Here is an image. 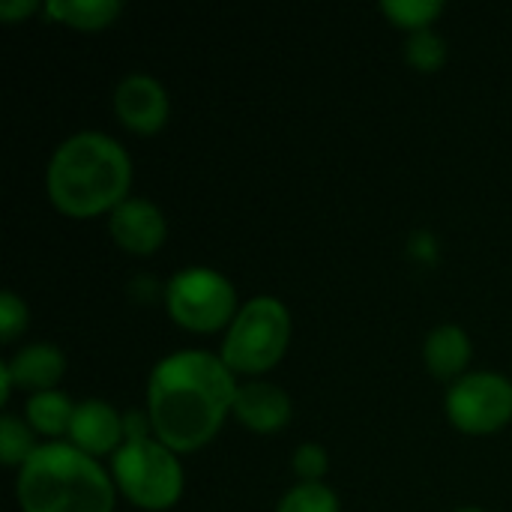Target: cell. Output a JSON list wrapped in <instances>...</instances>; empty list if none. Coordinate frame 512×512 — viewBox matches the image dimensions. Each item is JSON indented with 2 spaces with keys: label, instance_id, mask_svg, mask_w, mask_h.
<instances>
[{
  "label": "cell",
  "instance_id": "obj_1",
  "mask_svg": "<svg viewBox=\"0 0 512 512\" xmlns=\"http://www.w3.org/2000/svg\"><path fill=\"white\" fill-rule=\"evenodd\" d=\"M237 384L222 357L207 351H177L156 363L147 387V417L153 435L174 453L204 447L234 411Z\"/></svg>",
  "mask_w": 512,
  "mask_h": 512
},
{
  "label": "cell",
  "instance_id": "obj_2",
  "mask_svg": "<svg viewBox=\"0 0 512 512\" xmlns=\"http://www.w3.org/2000/svg\"><path fill=\"white\" fill-rule=\"evenodd\" d=\"M132 162L126 150L102 132H78L66 138L48 162V198L57 210L87 219L126 201Z\"/></svg>",
  "mask_w": 512,
  "mask_h": 512
},
{
  "label": "cell",
  "instance_id": "obj_3",
  "mask_svg": "<svg viewBox=\"0 0 512 512\" xmlns=\"http://www.w3.org/2000/svg\"><path fill=\"white\" fill-rule=\"evenodd\" d=\"M15 495L24 512H111L114 483L72 444H45L21 465Z\"/></svg>",
  "mask_w": 512,
  "mask_h": 512
},
{
  "label": "cell",
  "instance_id": "obj_4",
  "mask_svg": "<svg viewBox=\"0 0 512 512\" xmlns=\"http://www.w3.org/2000/svg\"><path fill=\"white\" fill-rule=\"evenodd\" d=\"M126 441L111 456L114 483L141 510H168L183 492V468L171 447L150 438V417L129 411L123 417Z\"/></svg>",
  "mask_w": 512,
  "mask_h": 512
},
{
  "label": "cell",
  "instance_id": "obj_5",
  "mask_svg": "<svg viewBox=\"0 0 512 512\" xmlns=\"http://www.w3.org/2000/svg\"><path fill=\"white\" fill-rule=\"evenodd\" d=\"M288 342H291L288 309L276 297H255L237 312L222 342V363L231 372L258 375L282 360Z\"/></svg>",
  "mask_w": 512,
  "mask_h": 512
},
{
  "label": "cell",
  "instance_id": "obj_6",
  "mask_svg": "<svg viewBox=\"0 0 512 512\" xmlns=\"http://www.w3.org/2000/svg\"><path fill=\"white\" fill-rule=\"evenodd\" d=\"M165 303L171 318L195 333H213L237 318V294L231 282L210 267L180 270L165 288Z\"/></svg>",
  "mask_w": 512,
  "mask_h": 512
},
{
  "label": "cell",
  "instance_id": "obj_7",
  "mask_svg": "<svg viewBox=\"0 0 512 512\" xmlns=\"http://www.w3.org/2000/svg\"><path fill=\"white\" fill-rule=\"evenodd\" d=\"M447 417L465 435H492L512 417V381L471 372L447 390Z\"/></svg>",
  "mask_w": 512,
  "mask_h": 512
},
{
  "label": "cell",
  "instance_id": "obj_8",
  "mask_svg": "<svg viewBox=\"0 0 512 512\" xmlns=\"http://www.w3.org/2000/svg\"><path fill=\"white\" fill-rule=\"evenodd\" d=\"M114 111L129 129L150 135L168 120V93L156 78L132 72L114 90Z\"/></svg>",
  "mask_w": 512,
  "mask_h": 512
},
{
  "label": "cell",
  "instance_id": "obj_9",
  "mask_svg": "<svg viewBox=\"0 0 512 512\" xmlns=\"http://www.w3.org/2000/svg\"><path fill=\"white\" fill-rule=\"evenodd\" d=\"M69 441L87 456H108V453L114 456L126 441V423L108 402L87 399L75 405L69 423Z\"/></svg>",
  "mask_w": 512,
  "mask_h": 512
},
{
  "label": "cell",
  "instance_id": "obj_10",
  "mask_svg": "<svg viewBox=\"0 0 512 512\" xmlns=\"http://www.w3.org/2000/svg\"><path fill=\"white\" fill-rule=\"evenodd\" d=\"M108 228L114 243L135 255H147L165 240V216L147 198H126L123 204H117L111 210Z\"/></svg>",
  "mask_w": 512,
  "mask_h": 512
},
{
  "label": "cell",
  "instance_id": "obj_11",
  "mask_svg": "<svg viewBox=\"0 0 512 512\" xmlns=\"http://www.w3.org/2000/svg\"><path fill=\"white\" fill-rule=\"evenodd\" d=\"M246 429L258 435H273L291 420V399L282 387L267 381H249L237 387L234 411H231Z\"/></svg>",
  "mask_w": 512,
  "mask_h": 512
},
{
  "label": "cell",
  "instance_id": "obj_12",
  "mask_svg": "<svg viewBox=\"0 0 512 512\" xmlns=\"http://www.w3.org/2000/svg\"><path fill=\"white\" fill-rule=\"evenodd\" d=\"M6 369H9L12 387L45 393V390H54V384L63 378V372H66V357L60 354V348H54V345H48V342H36V345L21 348V351L6 363Z\"/></svg>",
  "mask_w": 512,
  "mask_h": 512
},
{
  "label": "cell",
  "instance_id": "obj_13",
  "mask_svg": "<svg viewBox=\"0 0 512 512\" xmlns=\"http://www.w3.org/2000/svg\"><path fill=\"white\" fill-rule=\"evenodd\" d=\"M423 357L435 378H456L471 360V339L462 327L444 324L429 333Z\"/></svg>",
  "mask_w": 512,
  "mask_h": 512
},
{
  "label": "cell",
  "instance_id": "obj_14",
  "mask_svg": "<svg viewBox=\"0 0 512 512\" xmlns=\"http://www.w3.org/2000/svg\"><path fill=\"white\" fill-rule=\"evenodd\" d=\"M72 414H75V405L60 390L33 393V399L27 402V423H30V429H36L39 435H48V438L69 435Z\"/></svg>",
  "mask_w": 512,
  "mask_h": 512
},
{
  "label": "cell",
  "instance_id": "obj_15",
  "mask_svg": "<svg viewBox=\"0 0 512 512\" xmlns=\"http://www.w3.org/2000/svg\"><path fill=\"white\" fill-rule=\"evenodd\" d=\"M120 9L123 6L117 0H54L45 6V15L81 30H99L111 24L114 15H120Z\"/></svg>",
  "mask_w": 512,
  "mask_h": 512
},
{
  "label": "cell",
  "instance_id": "obj_16",
  "mask_svg": "<svg viewBox=\"0 0 512 512\" xmlns=\"http://www.w3.org/2000/svg\"><path fill=\"white\" fill-rule=\"evenodd\" d=\"M276 512H339V498L324 483H297L279 501Z\"/></svg>",
  "mask_w": 512,
  "mask_h": 512
},
{
  "label": "cell",
  "instance_id": "obj_17",
  "mask_svg": "<svg viewBox=\"0 0 512 512\" xmlns=\"http://www.w3.org/2000/svg\"><path fill=\"white\" fill-rule=\"evenodd\" d=\"M381 12L390 15L399 27H408L414 33V30H426L444 12V3L441 0H387L381 3Z\"/></svg>",
  "mask_w": 512,
  "mask_h": 512
},
{
  "label": "cell",
  "instance_id": "obj_18",
  "mask_svg": "<svg viewBox=\"0 0 512 512\" xmlns=\"http://www.w3.org/2000/svg\"><path fill=\"white\" fill-rule=\"evenodd\" d=\"M33 453H36L33 432L24 426V420H18L12 414H3V420H0V456H3V465H24Z\"/></svg>",
  "mask_w": 512,
  "mask_h": 512
},
{
  "label": "cell",
  "instance_id": "obj_19",
  "mask_svg": "<svg viewBox=\"0 0 512 512\" xmlns=\"http://www.w3.org/2000/svg\"><path fill=\"white\" fill-rule=\"evenodd\" d=\"M405 54H408V60H411L417 69L432 72V69H438V66L447 60V42H444L432 27L414 30V33L408 36V42H405Z\"/></svg>",
  "mask_w": 512,
  "mask_h": 512
},
{
  "label": "cell",
  "instance_id": "obj_20",
  "mask_svg": "<svg viewBox=\"0 0 512 512\" xmlns=\"http://www.w3.org/2000/svg\"><path fill=\"white\" fill-rule=\"evenodd\" d=\"M327 450L321 444H303L294 453V471L303 483H321V477L327 474Z\"/></svg>",
  "mask_w": 512,
  "mask_h": 512
},
{
  "label": "cell",
  "instance_id": "obj_21",
  "mask_svg": "<svg viewBox=\"0 0 512 512\" xmlns=\"http://www.w3.org/2000/svg\"><path fill=\"white\" fill-rule=\"evenodd\" d=\"M27 324V306L12 294V291H3L0 294V333H3V342H12Z\"/></svg>",
  "mask_w": 512,
  "mask_h": 512
},
{
  "label": "cell",
  "instance_id": "obj_22",
  "mask_svg": "<svg viewBox=\"0 0 512 512\" xmlns=\"http://www.w3.org/2000/svg\"><path fill=\"white\" fill-rule=\"evenodd\" d=\"M39 3L36 0H15V3H0V18L12 21V18H21V15H30L36 12Z\"/></svg>",
  "mask_w": 512,
  "mask_h": 512
},
{
  "label": "cell",
  "instance_id": "obj_23",
  "mask_svg": "<svg viewBox=\"0 0 512 512\" xmlns=\"http://www.w3.org/2000/svg\"><path fill=\"white\" fill-rule=\"evenodd\" d=\"M9 390H12V378H9V369H6V363L0 366V399L6 402L9 399Z\"/></svg>",
  "mask_w": 512,
  "mask_h": 512
},
{
  "label": "cell",
  "instance_id": "obj_24",
  "mask_svg": "<svg viewBox=\"0 0 512 512\" xmlns=\"http://www.w3.org/2000/svg\"><path fill=\"white\" fill-rule=\"evenodd\" d=\"M456 512H483V510H474V507H465V510H456Z\"/></svg>",
  "mask_w": 512,
  "mask_h": 512
}]
</instances>
